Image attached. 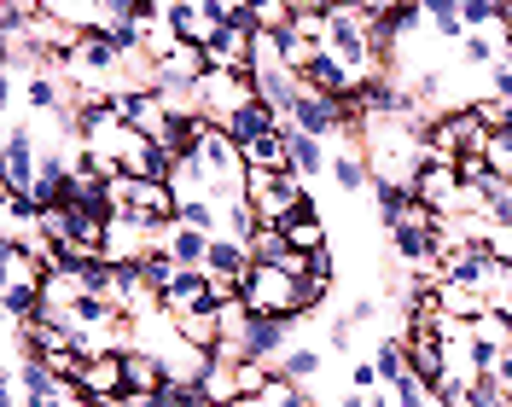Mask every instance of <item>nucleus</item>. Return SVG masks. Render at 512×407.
I'll list each match as a JSON object with an SVG mask.
<instances>
[{
    "instance_id": "33",
    "label": "nucleus",
    "mask_w": 512,
    "mask_h": 407,
    "mask_svg": "<svg viewBox=\"0 0 512 407\" xmlns=\"http://www.w3.org/2000/svg\"><path fill=\"white\" fill-rule=\"evenodd\" d=\"M390 396H396V407H431V384L419 373H408L402 384H390Z\"/></svg>"
},
{
    "instance_id": "37",
    "label": "nucleus",
    "mask_w": 512,
    "mask_h": 407,
    "mask_svg": "<svg viewBox=\"0 0 512 407\" xmlns=\"http://www.w3.org/2000/svg\"><path fill=\"white\" fill-rule=\"evenodd\" d=\"M489 94L501 99V105H512V64H507V59L489 70Z\"/></svg>"
},
{
    "instance_id": "39",
    "label": "nucleus",
    "mask_w": 512,
    "mask_h": 407,
    "mask_svg": "<svg viewBox=\"0 0 512 407\" xmlns=\"http://www.w3.org/2000/svg\"><path fill=\"white\" fill-rule=\"evenodd\" d=\"M373 314H379V297H355V303H350V320H355V326H367Z\"/></svg>"
},
{
    "instance_id": "25",
    "label": "nucleus",
    "mask_w": 512,
    "mask_h": 407,
    "mask_svg": "<svg viewBox=\"0 0 512 407\" xmlns=\"http://www.w3.org/2000/svg\"><path fill=\"white\" fill-rule=\"evenodd\" d=\"M245 245H251V262H286V256H291L286 227H280V221H262V227H256Z\"/></svg>"
},
{
    "instance_id": "6",
    "label": "nucleus",
    "mask_w": 512,
    "mask_h": 407,
    "mask_svg": "<svg viewBox=\"0 0 512 407\" xmlns=\"http://www.w3.org/2000/svg\"><path fill=\"white\" fill-rule=\"evenodd\" d=\"M128 390V373H123V349H99L88 361V373L76 384V402H117Z\"/></svg>"
},
{
    "instance_id": "3",
    "label": "nucleus",
    "mask_w": 512,
    "mask_h": 407,
    "mask_svg": "<svg viewBox=\"0 0 512 407\" xmlns=\"http://www.w3.org/2000/svg\"><path fill=\"white\" fill-rule=\"evenodd\" d=\"M41 134H35L24 117H6V192H30L35 175H41V146H35Z\"/></svg>"
},
{
    "instance_id": "21",
    "label": "nucleus",
    "mask_w": 512,
    "mask_h": 407,
    "mask_svg": "<svg viewBox=\"0 0 512 407\" xmlns=\"http://www.w3.org/2000/svg\"><path fill=\"white\" fill-rule=\"evenodd\" d=\"M76 297H88V285L76 268H53L47 280H41V309H70Z\"/></svg>"
},
{
    "instance_id": "7",
    "label": "nucleus",
    "mask_w": 512,
    "mask_h": 407,
    "mask_svg": "<svg viewBox=\"0 0 512 407\" xmlns=\"http://www.w3.org/2000/svg\"><path fill=\"white\" fill-rule=\"evenodd\" d=\"M198 309H216V280H210L204 268H181L175 285L163 291V314L181 320V314H198Z\"/></svg>"
},
{
    "instance_id": "45",
    "label": "nucleus",
    "mask_w": 512,
    "mask_h": 407,
    "mask_svg": "<svg viewBox=\"0 0 512 407\" xmlns=\"http://www.w3.org/2000/svg\"><path fill=\"white\" fill-rule=\"evenodd\" d=\"M82 407H117V402H82Z\"/></svg>"
},
{
    "instance_id": "28",
    "label": "nucleus",
    "mask_w": 512,
    "mask_h": 407,
    "mask_svg": "<svg viewBox=\"0 0 512 407\" xmlns=\"http://www.w3.org/2000/svg\"><path fill=\"white\" fill-rule=\"evenodd\" d=\"M140 274H146V291H152V297H163V291L175 285V274H181V262H175L169 251H152L146 262H140Z\"/></svg>"
},
{
    "instance_id": "11",
    "label": "nucleus",
    "mask_w": 512,
    "mask_h": 407,
    "mask_svg": "<svg viewBox=\"0 0 512 407\" xmlns=\"http://www.w3.org/2000/svg\"><path fill=\"white\" fill-rule=\"evenodd\" d=\"M286 146H291V169H297L303 181L332 175V157H326V140H320V134H303L297 123H286Z\"/></svg>"
},
{
    "instance_id": "34",
    "label": "nucleus",
    "mask_w": 512,
    "mask_h": 407,
    "mask_svg": "<svg viewBox=\"0 0 512 407\" xmlns=\"http://www.w3.org/2000/svg\"><path fill=\"white\" fill-rule=\"evenodd\" d=\"M291 30L303 35V41H315V47H326V6H320V12H297Z\"/></svg>"
},
{
    "instance_id": "4",
    "label": "nucleus",
    "mask_w": 512,
    "mask_h": 407,
    "mask_svg": "<svg viewBox=\"0 0 512 407\" xmlns=\"http://www.w3.org/2000/svg\"><path fill=\"white\" fill-rule=\"evenodd\" d=\"M256 99V82L251 76H233V70H210L204 82H198V117H210V123H227L239 105H251Z\"/></svg>"
},
{
    "instance_id": "43",
    "label": "nucleus",
    "mask_w": 512,
    "mask_h": 407,
    "mask_svg": "<svg viewBox=\"0 0 512 407\" xmlns=\"http://www.w3.org/2000/svg\"><path fill=\"white\" fill-rule=\"evenodd\" d=\"M367 407H396V396H367Z\"/></svg>"
},
{
    "instance_id": "23",
    "label": "nucleus",
    "mask_w": 512,
    "mask_h": 407,
    "mask_svg": "<svg viewBox=\"0 0 512 407\" xmlns=\"http://www.w3.org/2000/svg\"><path fill=\"white\" fill-rule=\"evenodd\" d=\"M286 245H291V251H303V256L326 251V227H320L315 204H309V210H303V216H291V221H286Z\"/></svg>"
},
{
    "instance_id": "26",
    "label": "nucleus",
    "mask_w": 512,
    "mask_h": 407,
    "mask_svg": "<svg viewBox=\"0 0 512 407\" xmlns=\"http://www.w3.org/2000/svg\"><path fill=\"white\" fill-rule=\"evenodd\" d=\"M419 12L437 24V35H448L454 47L466 41V24H460V0H419Z\"/></svg>"
},
{
    "instance_id": "16",
    "label": "nucleus",
    "mask_w": 512,
    "mask_h": 407,
    "mask_svg": "<svg viewBox=\"0 0 512 407\" xmlns=\"http://www.w3.org/2000/svg\"><path fill=\"white\" fill-rule=\"evenodd\" d=\"M123 373H128V390H163L169 384V367L152 349H123Z\"/></svg>"
},
{
    "instance_id": "22",
    "label": "nucleus",
    "mask_w": 512,
    "mask_h": 407,
    "mask_svg": "<svg viewBox=\"0 0 512 407\" xmlns=\"http://www.w3.org/2000/svg\"><path fill=\"white\" fill-rule=\"evenodd\" d=\"M320 367H326V361H320V349H315V344H291L286 355H280V367H274V373L291 378V384H315Z\"/></svg>"
},
{
    "instance_id": "36",
    "label": "nucleus",
    "mask_w": 512,
    "mask_h": 407,
    "mask_svg": "<svg viewBox=\"0 0 512 407\" xmlns=\"http://www.w3.org/2000/svg\"><path fill=\"white\" fill-rule=\"evenodd\" d=\"M472 111H478V123L489 128V134H495V128H501V123H507V105H501V99H495V94H489V99H478Z\"/></svg>"
},
{
    "instance_id": "14",
    "label": "nucleus",
    "mask_w": 512,
    "mask_h": 407,
    "mask_svg": "<svg viewBox=\"0 0 512 407\" xmlns=\"http://www.w3.org/2000/svg\"><path fill=\"white\" fill-rule=\"evenodd\" d=\"M175 221L181 227H192V233H222V204L210 198V192H192V198H175Z\"/></svg>"
},
{
    "instance_id": "42",
    "label": "nucleus",
    "mask_w": 512,
    "mask_h": 407,
    "mask_svg": "<svg viewBox=\"0 0 512 407\" xmlns=\"http://www.w3.org/2000/svg\"><path fill=\"white\" fill-rule=\"evenodd\" d=\"M501 30H512V0H501Z\"/></svg>"
},
{
    "instance_id": "2",
    "label": "nucleus",
    "mask_w": 512,
    "mask_h": 407,
    "mask_svg": "<svg viewBox=\"0 0 512 407\" xmlns=\"http://www.w3.org/2000/svg\"><path fill=\"white\" fill-rule=\"evenodd\" d=\"M245 303L251 314H315V291L303 280H291L280 262H256L251 280H245Z\"/></svg>"
},
{
    "instance_id": "30",
    "label": "nucleus",
    "mask_w": 512,
    "mask_h": 407,
    "mask_svg": "<svg viewBox=\"0 0 512 407\" xmlns=\"http://www.w3.org/2000/svg\"><path fill=\"white\" fill-rule=\"evenodd\" d=\"M256 227H262V216L251 210V198H239V204H222V233H227V239H251Z\"/></svg>"
},
{
    "instance_id": "5",
    "label": "nucleus",
    "mask_w": 512,
    "mask_h": 407,
    "mask_svg": "<svg viewBox=\"0 0 512 407\" xmlns=\"http://www.w3.org/2000/svg\"><path fill=\"white\" fill-rule=\"evenodd\" d=\"M251 82H256V99H262L280 123H291V111H297V99H303V76L286 70V64H256Z\"/></svg>"
},
{
    "instance_id": "35",
    "label": "nucleus",
    "mask_w": 512,
    "mask_h": 407,
    "mask_svg": "<svg viewBox=\"0 0 512 407\" xmlns=\"http://www.w3.org/2000/svg\"><path fill=\"white\" fill-rule=\"evenodd\" d=\"M379 384H384V378H379L373 361H355V367H350V390H355V396H379Z\"/></svg>"
},
{
    "instance_id": "1",
    "label": "nucleus",
    "mask_w": 512,
    "mask_h": 407,
    "mask_svg": "<svg viewBox=\"0 0 512 407\" xmlns=\"http://www.w3.org/2000/svg\"><path fill=\"white\" fill-rule=\"evenodd\" d=\"M245 198H251V210L262 221H280L286 227L291 216L309 210V181L297 169H251L245 175Z\"/></svg>"
},
{
    "instance_id": "41",
    "label": "nucleus",
    "mask_w": 512,
    "mask_h": 407,
    "mask_svg": "<svg viewBox=\"0 0 512 407\" xmlns=\"http://www.w3.org/2000/svg\"><path fill=\"white\" fill-rule=\"evenodd\" d=\"M495 378H501V384L512 390V344H507V355H501V367H495Z\"/></svg>"
},
{
    "instance_id": "27",
    "label": "nucleus",
    "mask_w": 512,
    "mask_h": 407,
    "mask_svg": "<svg viewBox=\"0 0 512 407\" xmlns=\"http://www.w3.org/2000/svg\"><path fill=\"white\" fill-rule=\"evenodd\" d=\"M460 59L466 64H483V70H495L501 64V30H478L460 41Z\"/></svg>"
},
{
    "instance_id": "10",
    "label": "nucleus",
    "mask_w": 512,
    "mask_h": 407,
    "mask_svg": "<svg viewBox=\"0 0 512 407\" xmlns=\"http://www.w3.org/2000/svg\"><path fill=\"white\" fill-rule=\"evenodd\" d=\"M303 88H309V94H332V99H355V88H361V82L350 76V64L338 59V53H326V47H320L315 64L303 70Z\"/></svg>"
},
{
    "instance_id": "13",
    "label": "nucleus",
    "mask_w": 512,
    "mask_h": 407,
    "mask_svg": "<svg viewBox=\"0 0 512 407\" xmlns=\"http://www.w3.org/2000/svg\"><path fill=\"white\" fill-rule=\"evenodd\" d=\"M332 181H338V192H350V198L373 192V163H367V152L361 146H344V152L332 157Z\"/></svg>"
},
{
    "instance_id": "38",
    "label": "nucleus",
    "mask_w": 512,
    "mask_h": 407,
    "mask_svg": "<svg viewBox=\"0 0 512 407\" xmlns=\"http://www.w3.org/2000/svg\"><path fill=\"white\" fill-rule=\"evenodd\" d=\"M326 344H332V349H355V320H350V314L326 326Z\"/></svg>"
},
{
    "instance_id": "40",
    "label": "nucleus",
    "mask_w": 512,
    "mask_h": 407,
    "mask_svg": "<svg viewBox=\"0 0 512 407\" xmlns=\"http://www.w3.org/2000/svg\"><path fill=\"white\" fill-rule=\"evenodd\" d=\"M117 407H158V390H123Z\"/></svg>"
},
{
    "instance_id": "8",
    "label": "nucleus",
    "mask_w": 512,
    "mask_h": 407,
    "mask_svg": "<svg viewBox=\"0 0 512 407\" xmlns=\"http://www.w3.org/2000/svg\"><path fill=\"white\" fill-rule=\"evenodd\" d=\"M256 35L262 30H216L204 41V53L216 70H233V76H251L256 70Z\"/></svg>"
},
{
    "instance_id": "17",
    "label": "nucleus",
    "mask_w": 512,
    "mask_h": 407,
    "mask_svg": "<svg viewBox=\"0 0 512 407\" xmlns=\"http://www.w3.org/2000/svg\"><path fill=\"white\" fill-rule=\"evenodd\" d=\"M222 128L233 134V140H239V146H251L256 134H274V128H280V117H274V111H268L262 99H251V105H239V111H233V117H227Z\"/></svg>"
},
{
    "instance_id": "9",
    "label": "nucleus",
    "mask_w": 512,
    "mask_h": 407,
    "mask_svg": "<svg viewBox=\"0 0 512 407\" xmlns=\"http://www.w3.org/2000/svg\"><path fill=\"white\" fill-rule=\"evenodd\" d=\"M18 99L35 117H53V111H70V82L59 70H35V76H18Z\"/></svg>"
},
{
    "instance_id": "32",
    "label": "nucleus",
    "mask_w": 512,
    "mask_h": 407,
    "mask_svg": "<svg viewBox=\"0 0 512 407\" xmlns=\"http://www.w3.org/2000/svg\"><path fill=\"white\" fill-rule=\"evenodd\" d=\"M251 6V18H256V30H291V0H245Z\"/></svg>"
},
{
    "instance_id": "18",
    "label": "nucleus",
    "mask_w": 512,
    "mask_h": 407,
    "mask_svg": "<svg viewBox=\"0 0 512 407\" xmlns=\"http://www.w3.org/2000/svg\"><path fill=\"white\" fill-rule=\"evenodd\" d=\"M373 204H379V221L384 227H396V221H408L414 216V187L408 181H373Z\"/></svg>"
},
{
    "instance_id": "44",
    "label": "nucleus",
    "mask_w": 512,
    "mask_h": 407,
    "mask_svg": "<svg viewBox=\"0 0 512 407\" xmlns=\"http://www.w3.org/2000/svg\"><path fill=\"white\" fill-rule=\"evenodd\" d=\"M70 396H47V402H30V407H64Z\"/></svg>"
},
{
    "instance_id": "19",
    "label": "nucleus",
    "mask_w": 512,
    "mask_h": 407,
    "mask_svg": "<svg viewBox=\"0 0 512 407\" xmlns=\"http://www.w3.org/2000/svg\"><path fill=\"white\" fill-rule=\"evenodd\" d=\"M163 251L175 256L181 268H204V256H210V233H192V227L175 221V227L163 233Z\"/></svg>"
},
{
    "instance_id": "24",
    "label": "nucleus",
    "mask_w": 512,
    "mask_h": 407,
    "mask_svg": "<svg viewBox=\"0 0 512 407\" xmlns=\"http://www.w3.org/2000/svg\"><path fill=\"white\" fill-rule=\"evenodd\" d=\"M501 355H507V344H501L495 332H472V338H466V367H472V378H489L501 367Z\"/></svg>"
},
{
    "instance_id": "31",
    "label": "nucleus",
    "mask_w": 512,
    "mask_h": 407,
    "mask_svg": "<svg viewBox=\"0 0 512 407\" xmlns=\"http://www.w3.org/2000/svg\"><path fill=\"white\" fill-rule=\"evenodd\" d=\"M315 41H303V35L297 30H280V64H286V70H297V76H303V70H309V64H315Z\"/></svg>"
},
{
    "instance_id": "20",
    "label": "nucleus",
    "mask_w": 512,
    "mask_h": 407,
    "mask_svg": "<svg viewBox=\"0 0 512 407\" xmlns=\"http://www.w3.org/2000/svg\"><path fill=\"white\" fill-rule=\"evenodd\" d=\"M373 367H379L384 384H402V378L414 373V355H408V332H396V338H384L373 349Z\"/></svg>"
},
{
    "instance_id": "15",
    "label": "nucleus",
    "mask_w": 512,
    "mask_h": 407,
    "mask_svg": "<svg viewBox=\"0 0 512 407\" xmlns=\"http://www.w3.org/2000/svg\"><path fill=\"white\" fill-rule=\"evenodd\" d=\"M175 332L198 349H222L227 344V326H222V309H198V314H181L175 320Z\"/></svg>"
},
{
    "instance_id": "12",
    "label": "nucleus",
    "mask_w": 512,
    "mask_h": 407,
    "mask_svg": "<svg viewBox=\"0 0 512 407\" xmlns=\"http://www.w3.org/2000/svg\"><path fill=\"white\" fill-rule=\"evenodd\" d=\"M198 384H204L210 407H233V402H245V390H239V361H233V355H222V349H216L210 373L198 378Z\"/></svg>"
},
{
    "instance_id": "29",
    "label": "nucleus",
    "mask_w": 512,
    "mask_h": 407,
    "mask_svg": "<svg viewBox=\"0 0 512 407\" xmlns=\"http://www.w3.org/2000/svg\"><path fill=\"white\" fill-rule=\"evenodd\" d=\"M460 24H466V35L501 30V0H460Z\"/></svg>"
}]
</instances>
